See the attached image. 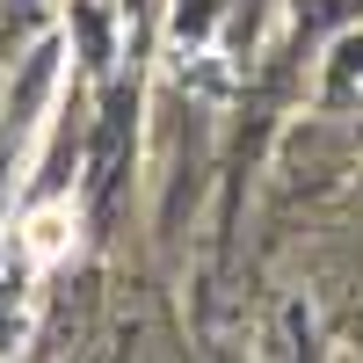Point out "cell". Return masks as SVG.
<instances>
[{"instance_id":"6da1fadb","label":"cell","mask_w":363,"mask_h":363,"mask_svg":"<svg viewBox=\"0 0 363 363\" xmlns=\"http://www.w3.org/2000/svg\"><path fill=\"white\" fill-rule=\"evenodd\" d=\"M73 233H80V218H73V203H37L22 218V255H29V269H58L73 255Z\"/></svg>"}]
</instances>
